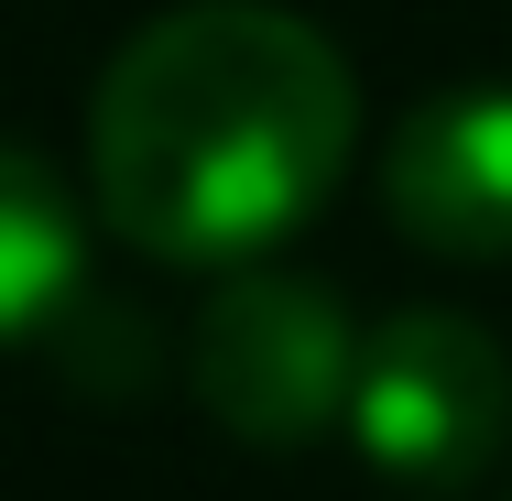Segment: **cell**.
I'll return each instance as SVG.
<instances>
[{
  "mask_svg": "<svg viewBox=\"0 0 512 501\" xmlns=\"http://www.w3.org/2000/svg\"><path fill=\"white\" fill-rule=\"evenodd\" d=\"M360 77L306 11L186 0L109 55L88 99V197L153 262H262L338 197Z\"/></svg>",
  "mask_w": 512,
  "mask_h": 501,
  "instance_id": "6da1fadb",
  "label": "cell"
},
{
  "mask_svg": "<svg viewBox=\"0 0 512 501\" xmlns=\"http://www.w3.org/2000/svg\"><path fill=\"white\" fill-rule=\"evenodd\" d=\"M349 447L393 491H469L512 447V360L458 305H404L360 338Z\"/></svg>",
  "mask_w": 512,
  "mask_h": 501,
  "instance_id": "7a4b0ae2",
  "label": "cell"
},
{
  "mask_svg": "<svg viewBox=\"0 0 512 501\" xmlns=\"http://www.w3.org/2000/svg\"><path fill=\"white\" fill-rule=\"evenodd\" d=\"M186 382H197V403L240 447H306L327 425H349L360 327H349L338 284H316V273H251V262H229V284L197 305Z\"/></svg>",
  "mask_w": 512,
  "mask_h": 501,
  "instance_id": "3957f363",
  "label": "cell"
},
{
  "mask_svg": "<svg viewBox=\"0 0 512 501\" xmlns=\"http://www.w3.org/2000/svg\"><path fill=\"white\" fill-rule=\"evenodd\" d=\"M382 207L436 262H512V88H436L382 142Z\"/></svg>",
  "mask_w": 512,
  "mask_h": 501,
  "instance_id": "277c9868",
  "label": "cell"
},
{
  "mask_svg": "<svg viewBox=\"0 0 512 501\" xmlns=\"http://www.w3.org/2000/svg\"><path fill=\"white\" fill-rule=\"evenodd\" d=\"M88 284V218L55 186V164H33L22 142H0V349L55 327Z\"/></svg>",
  "mask_w": 512,
  "mask_h": 501,
  "instance_id": "5b68a950",
  "label": "cell"
}]
</instances>
